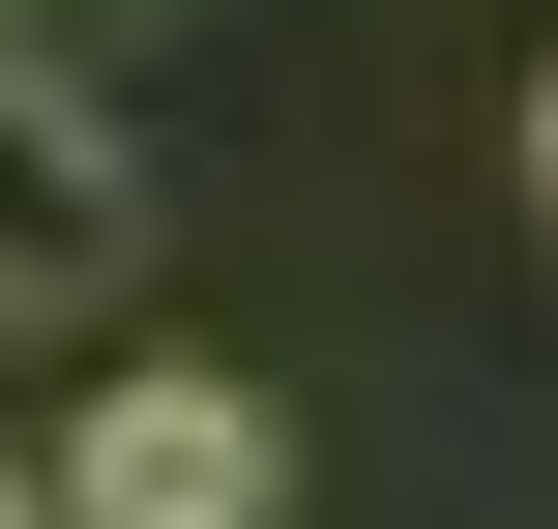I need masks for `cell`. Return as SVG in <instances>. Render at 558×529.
<instances>
[{
  "label": "cell",
  "mask_w": 558,
  "mask_h": 529,
  "mask_svg": "<svg viewBox=\"0 0 558 529\" xmlns=\"http://www.w3.org/2000/svg\"><path fill=\"white\" fill-rule=\"evenodd\" d=\"M0 529H88V501H59V471H0Z\"/></svg>",
  "instance_id": "obj_3"
},
{
  "label": "cell",
  "mask_w": 558,
  "mask_h": 529,
  "mask_svg": "<svg viewBox=\"0 0 558 529\" xmlns=\"http://www.w3.org/2000/svg\"><path fill=\"white\" fill-rule=\"evenodd\" d=\"M530 177H558V88H530Z\"/></svg>",
  "instance_id": "obj_4"
},
{
  "label": "cell",
  "mask_w": 558,
  "mask_h": 529,
  "mask_svg": "<svg viewBox=\"0 0 558 529\" xmlns=\"http://www.w3.org/2000/svg\"><path fill=\"white\" fill-rule=\"evenodd\" d=\"M59 501L88 529H265L294 501V412H265V383H118V412L59 442Z\"/></svg>",
  "instance_id": "obj_1"
},
{
  "label": "cell",
  "mask_w": 558,
  "mask_h": 529,
  "mask_svg": "<svg viewBox=\"0 0 558 529\" xmlns=\"http://www.w3.org/2000/svg\"><path fill=\"white\" fill-rule=\"evenodd\" d=\"M118 236H147V177H118V118L0 29V294H118Z\"/></svg>",
  "instance_id": "obj_2"
}]
</instances>
